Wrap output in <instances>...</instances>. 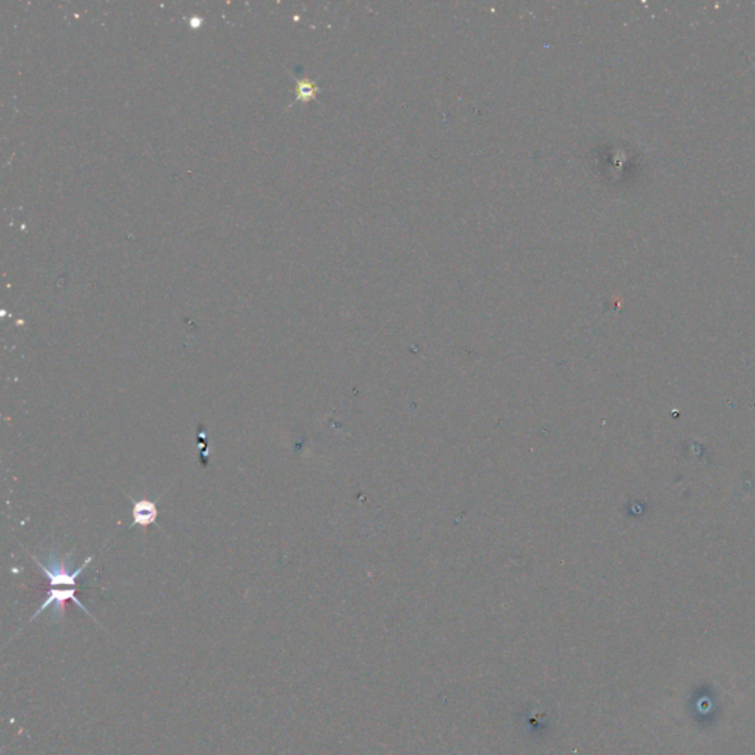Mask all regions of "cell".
Returning a JSON list of instances; mask_svg holds the SVG:
<instances>
[{
  "mask_svg": "<svg viewBox=\"0 0 755 755\" xmlns=\"http://www.w3.org/2000/svg\"><path fill=\"white\" fill-rule=\"evenodd\" d=\"M71 555L73 552H68L66 556H59L56 550H52L49 555H46V563H41V560L34 556V555H30L31 559L34 560V564L41 570L43 575H45L48 580H49V586L52 589H71V587H76V580L77 577L88 568V565L92 563L93 556H89L84 559L83 565H80L76 571H71L68 568V559H71Z\"/></svg>",
  "mask_w": 755,
  "mask_h": 755,
  "instance_id": "6da1fadb",
  "label": "cell"
},
{
  "mask_svg": "<svg viewBox=\"0 0 755 755\" xmlns=\"http://www.w3.org/2000/svg\"><path fill=\"white\" fill-rule=\"evenodd\" d=\"M132 516H133V525H140L146 528L149 525L157 524V518H158L157 502H150L148 499L133 500Z\"/></svg>",
  "mask_w": 755,
  "mask_h": 755,
  "instance_id": "7a4b0ae2",
  "label": "cell"
}]
</instances>
